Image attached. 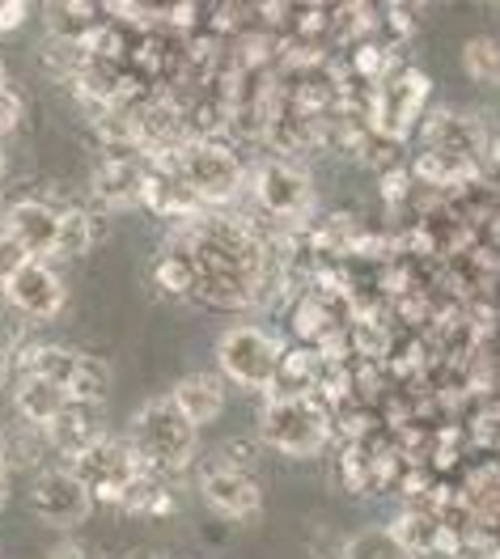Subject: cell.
<instances>
[{
	"label": "cell",
	"mask_w": 500,
	"mask_h": 559,
	"mask_svg": "<svg viewBox=\"0 0 500 559\" xmlns=\"http://www.w3.org/2000/svg\"><path fill=\"white\" fill-rule=\"evenodd\" d=\"M175 170L204 200V209H234L247 187L242 153L225 140H187L175 153Z\"/></svg>",
	"instance_id": "cell-5"
},
{
	"label": "cell",
	"mask_w": 500,
	"mask_h": 559,
	"mask_svg": "<svg viewBox=\"0 0 500 559\" xmlns=\"http://www.w3.org/2000/svg\"><path fill=\"white\" fill-rule=\"evenodd\" d=\"M64 466H72V475L90 488L94 504H107L115 513H123L132 488L148 475L144 462L136 457V450H132V441H128V437H110V432L98 445H90L85 454H76L72 462H64Z\"/></svg>",
	"instance_id": "cell-6"
},
{
	"label": "cell",
	"mask_w": 500,
	"mask_h": 559,
	"mask_svg": "<svg viewBox=\"0 0 500 559\" xmlns=\"http://www.w3.org/2000/svg\"><path fill=\"white\" fill-rule=\"evenodd\" d=\"M13 373L17 378H43L60 385L72 403H103L110 385V365L90 352L64 348V344H26L13 352Z\"/></svg>",
	"instance_id": "cell-3"
},
{
	"label": "cell",
	"mask_w": 500,
	"mask_h": 559,
	"mask_svg": "<svg viewBox=\"0 0 500 559\" xmlns=\"http://www.w3.org/2000/svg\"><path fill=\"white\" fill-rule=\"evenodd\" d=\"M26 22H31V4H22V0H4L0 4V38L22 31Z\"/></svg>",
	"instance_id": "cell-31"
},
{
	"label": "cell",
	"mask_w": 500,
	"mask_h": 559,
	"mask_svg": "<svg viewBox=\"0 0 500 559\" xmlns=\"http://www.w3.org/2000/svg\"><path fill=\"white\" fill-rule=\"evenodd\" d=\"M144 175H148V157L144 153H103L94 162V175H90L94 209L103 212L141 209Z\"/></svg>",
	"instance_id": "cell-13"
},
{
	"label": "cell",
	"mask_w": 500,
	"mask_h": 559,
	"mask_svg": "<svg viewBox=\"0 0 500 559\" xmlns=\"http://www.w3.org/2000/svg\"><path fill=\"white\" fill-rule=\"evenodd\" d=\"M47 559H94V551H90V543L64 538V543H56V547L47 551Z\"/></svg>",
	"instance_id": "cell-32"
},
{
	"label": "cell",
	"mask_w": 500,
	"mask_h": 559,
	"mask_svg": "<svg viewBox=\"0 0 500 559\" xmlns=\"http://www.w3.org/2000/svg\"><path fill=\"white\" fill-rule=\"evenodd\" d=\"M195 479H200L204 504L213 509L221 522L250 525L263 518V488H259V479H254L250 471H238V466H229L225 457L213 454L200 462Z\"/></svg>",
	"instance_id": "cell-9"
},
{
	"label": "cell",
	"mask_w": 500,
	"mask_h": 559,
	"mask_svg": "<svg viewBox=\"0 0 500 559\" xmlns=\"http://www.w3.org/2000/svg\"><path fill=\"white\" fill-rule=\"evenodd\" d=\"M0 293H4V306L26 322H51V318H60L64 301H69V288H64L60 272L43 259H31Z\"/></svg>",
	"instance_id": "cell-12"
},
{
	"label": "cell",
	"mask_w": 500,
	"mask_h": 559,
	"mask_svg": "<svg viewBox=\"0 0 500 559\" xmlns=\"http://www.w3.org/2000/svg\"><path fill=\"white\" fill-rule=\"evenodd\" d=\"M175 399H179V407L191 416V424L195 428H209V424H216L221 419V412H225V378L221 373H213V369H195V373H187V378H179V385L170 390Z\"/></svg>",
	"instance_id": "cell-15"
},
{
	"label": "cell",
	"mask_w": 500,
	"mask_h": 559,
	"mask_svg": "<svg viewBox=\"0 0 500 559\" xmlns=\"http://www.w3.org/2000/svg\"><path fill=\"white\" fill-rule=\"evenodd\" d=\"M43 17H47V31L56 43H85L107 22V13L98 4H81V0L76 4H51Z\"/></svg>",
	"instance_id": "cell-22"
},
{
	"label": "cell",
	"mask_w": 500,
	"mask_h": 559,
	"mask_svg": "<svg viewBox=\"0 0 500 559\" xmlns=\"http://www.w3.org/2000/svg\"><path fill=\"white\" fill-rule=\"evenodd\" d=\"M340 559H416V556L394 538L386 525H369V530H360V534H353L344 543Z\"/></svg>",
	"instance_id": "cell-25"
},
{
	"label": "cell",
	"mask_w": 500,
	"mask_h": 559,
	"mask_svg": "<svg viewBox=\"0 0 500 559\" xmlns=\"http://www.w3.org/2000/svg\"><path fill=\"white\" fill-rule=\"evenodd\" d=\"M412 187H416L412 166H394L386 175H378V195H382L386 209H403V204L412 200Z\"/></svg>",
	"instance_id": "cell-27"
},
{
	"label": "cell",
	"mask_w": 500,
	"mask_h": 559,
	"mask_svg": "<svg viewBox=\"0 0 500 559\" xmlns=\"http://www.w3.org/2000/svg\"><path fill=\"white\" fill-rule=\"evenodd\" d=\"M340 326H348V322L335 310V301H326L319 293H306V297L293 301V335H297V344L319 348L322 340L335 335Z\"/></svg>",
	"instance_id": "cell-19"
},
{
	"label": "cell",
	"mask_w": 500,
	"mask_h": 559,
	"mask_svg": "<svg viewBox=\"0 0 500 559\" xmlns=\"http://www.w3.org/2000/svg\"><path fill=\"white\" fill-rule=\"evenodd\" d=\"M69 403L72 399L60 385L43 382V378H17L13 382V412H17L22 424H31V428H51Z\"/></svg>",
	"instance_id": "cell-17"
},
{
	"label": "cell",
	"mask_w": 500,
	"mask_h": 559,
	"mask_svg": "<svg viewBox=\"0 0 500 559\" xmlns=\"http://www.w3.org/2000/svg\"><path fill=\"white\" fill-rule=\"evenodd\" d=\"M463 69L479 85H500V38L475 35L463 43Z\"/></svg>",
	"instance_id": "cell-26"
},
{
	"label": "cell",
	"mask_w": 500,
	"mask_h": 559,
	"mask_svg": "<svg viewBox=\"0 0 500 559\" xmlns=\"http://www.w3.org/2000/svg\"><path fill=\"white\" fill-rule=\"evenodd\" d=\"M263 450H267V445H263L259 437H242V432H238V437H229V441L216 450V457H225L229 466H238V471H250V475H254V466H259Z\"/></svg>",
	"instance_id": "cell-28"
},
{
	"label": "cell",
	"mask_w": 500,
	"mask_h": 559,
	"mask_svg": "<svg viewBox=\"0 0 500 559\" xmlns=\"http://www.w3.org/2000/svg\"><path fill=\"white\" fill-rule=\"evenodd\" d=\"M43 432H47V445H51V454L60 457V462H72L76 454H85L90 445H98L107 437L103 416H98L94 403H69L60 412V419L51 428H43Z\"/></svg>",
	"instance_id": "cell-14"
},
{
	"label": "cell",
	"mask_w": 500,
	"mask_h": 559,
	"mask_svg": "<svg viewBox=\"0 0 500 559\" xmlns=\"http://www.w3.org/2000/svg\"><path fill=\"white\" fill-rule=\"evenodd\" d=\"M4 90H13V81H9V69H4V60H0V94Z\"/></svg>",
	"instance_id": "cell-36"
},
{
	"label": "cell",
	"mask_w": 500,
	"mask_h": 559,
	"mask_svg": "<svg viewBox=\"0 0 500 559\" xmlns=\"http://www.w3.org/2000/svg\"><path fill=\"white\" fill-rule=\"evenodd\" d=\"M382 35V13L378 9H369V4H340V9H331V43H340V47H360V43H369V38Z\"/></svg>",
	"instance_id": "cell-23"
},
{
	"label": "cell",
	"mask_w": 500,
	"mask_h": 559,
	"mask_svg": "<svg viewBox=\"0 0 500 559\" xmlns=\"http://www.w3.org/2000/svg\"><path fill=\"white\" fill-rule=\"evenodd\" d=\"M250 195H254V209L272 225H306L314 216V200H319L310 170L288 157H267L250 175Z\"/></svg>",
	"instance_id": "cell-7"
},
{
	"label": "cell",
	"mask_w": 500,
	"mask_h": 559,
	"mask_svg": "<svg viewBox=\"0 0 500 559\" xmlns=\"http://www.w3.org/2000/svg\"><path fill=\"white\" fill-rule=\"evenodd\" d=\"M429 94L432 81L420 69L394 72L391 81L378 85V98H373V110H369V128L391 144H407L412 132H420L425 115H429Z\"/></svg>",
	"instance_id": "cell-8"
},
{
	"label": "cell",
	"mask_w": 500,
	"mask_h": 559,
	"mask_svg": "<svg viewBox=\"0 0 500 559\" xmlns=\"http://www.w3.org/2000/svg\"><path fill=\"white\" fill-rule=\"evenodd\" d=\"M13 178V153H9V144H0V187Z\"/></svg>",
	"instance_id": "cell-34"
},
{
	"label": "cell",
	"mask_w": 500,
	"mask_h": 559,
	"mask_svg": "<svg viewBox=\"0 0 500 559\" xmlns=\"http://www.w3.org/2000/svg\"><path fill=\"white\" fill-rule=\"evenodd\" d=\"M60 259H81L90 254L94 246L103 242L107 234V212L103 209H85V204H64L60 209Z\"/></svg>",
	"instance_id": "cell-18"
},
{
	"label": "cell",
	"mask_w": 500,
	"mask_h": 559,
	"mask_svg": "<svg viewBox=\"0 0 500 559\" xmlns=\"http://www.w3.org/2000/svg\"><path fill=\"white\" fill-rule=\"evenodd\" d=\"M285 340L259 322H238L229 326L221 340H216V365H221V378L234 382L238 390L250 394H272L276 385V369L285 360Z\"/></svg>",
	"instance_id": "cell-4"
},
{
	"label": "cell",
	"mask_w": 500,
	"mask_h": 559,
	"mask_svg": "<svg viewBox=\"0 0 500 559\" xmlns=\"http://www.w3.org/2000/svg\"><path fill=\"white\" fill-rule=\"evenodd\" d=\"M9 382H17V373H13V352L0 344V390Z\"/></svg>",
	"instance_id": "cell-33"
},
{
	"label": "cell",
	"mask_w": 500,
	"mask_h": 559,
	"mask_svg": "<svg viewBox=\"0 0 500 559\" xmlns=\"http://www.w3.org/2000/svg\"><path fill=\"white\" fill-rule=\"evenodd\" d=\"M259 441L285 457H319L335 445V416L314 394H306V399H263Z\"/></svg>",
	"instance_id": "cell-2"
},
{
	"label": "cell",
	"mask_w": 500,
	"mask_h": 559,
	"mask_svg": "<svg viewBox=\"0 0 500 559\" xmlns=\"http://www.w3.org/2000/svg\"><path fill=\"white\" fill-rule=\"evenodd\" d=\"M69 200H51V195H22V200H13L4 216H0V229L9 234V238H17V242L26 246V254L31 259H43V263H51V259H60V209H64Z\"/></svg>",
	"instance_id": "cell-11"
},
{
	"label": "cell",
	"mask_w": 500,
	"mask_h": 559,
	"mask_svg": "<svg viewBox=\"0 0 500 559\" xmlns=\"http://www.w3.org/2000/svg\"><path fill=\"white\" fill-rule=\"evenodd\" d=\"M148 276H153V288L166 293V297H191L195 288V254L182 250V246H162L148 263Z\"/></svg>",
	"instance_id": "cell-20"
},
{
	"label": "cell",
	"mask_w": 500,
	"mask_h": 559,
	"mask_svg": "<svg viewBox=\"0 0 500 559\" xmlns=\"http://www.w3.org/2000/svg\"><path fill=\"white\" fill-rule=\"evenodd\" d=\"M179 509V496L170 488V479H157V475H144L141 484L132 488L128 504H123V518H144V522H162V518H175Z\"/></svg>",
	"instance_id": "cell-24"
},
{
	"label": "cell",
	"mask_w": 500,
	"mask_h": 559,
	"mask_svg": "<svg viewBox=\"0 0 500 559\" xmlns=\"http://www.w3.org/2000/svg\"><path fill=\"white\" fill-rule=\"evenodd\" d=\"M31 263V254H26V246L17 242V238H9L4 229H0V288L9 284V280L17 276L22 267Z\"/></svg>",
	"instance_id": "cell-30"
},
{
	"label": "cell",
	"mask_w": 500,
	"mask_h": 559,
	"mask_svg": "<svg viewBox=\"0 0 500 559\" xmlns=\"http://www.w3.org/2000/svg\"><path fill=\"white\" fill-rule=\"evenodd\" d=\"M322 373H326V360H322L319 348H310V344H288L285 360H281V369H276V385H272L267 399H306V394L319 390Z\"/></svg>",
	"instance_id": "cell-16"
},
{
	"label": "cell",
	"mask_w": 500,
	"mask_h": 559,
	"mask_svg": "<svg viewBox=\"0 0 500 559\" xmlns=\"http://www.w3.org/2000/svg\"><path fill=\"white\" fill-rule=\"evenodd\" d=\"M128 441H132V450H136L148 475L175 479L195 462L200 428L191 424V416L182 412L175 394H153L128 424Z\"/></svg>",
	"instance_id": "cell-1"
},
{
	"label": "cell",
	"mask_w": 500,
	"mask_h": 559,
	"mask_svg": "<svg viewBox=\"0 0 500 559\" xmlns=\"http://www.w3.org/2000/svg\"><path fill=\"white\" fill-rule=\"evenodd\" d=\"M441 522L445 518H437V513H425V509H412V504H403V513H394V522L386 525L394 538L412 551V556H437V543H441Z\"/></svg>",
	"instance_id": "cell-21"
},
{
	"label": "cell",
	"mask_w": 500,
	"mask_h": 559,
	"mask_svg": "<svg viewBox=\"0 0 500 559\" xmlns=\"http://www.w3.org/2000/svg\"><path fill=\"white\" fill-rule=\"evenodd\" d=\"M26 123V94L22 90H4L0 94V144Z\"/></svg>",
	"instance_id": "cell-29"
},
{
	"label": "cell",
	"mask_w": 500,
	"mask_h": 559,
	"mask_svg": "<svg viewBox=\"0 0 500 559\" xmlns=\"http://www.w3.org/2000/svg\"><path fill=\"white\" fill-rule=\"evenodd\" d=\"M31 509H35V518L43 525L69 534V530L90 522L94 496L72 475V466L60 462V466H47L43 475H35V484H31Z\"/></svg>",
	"instance_id": "cell-10"
},
{
	"label": "cell",
	"mask_w": 500,
	"mask_h": 559,
	"mask_svg": "<svg viewBox=\"0 0 500 559\" xmlns=\"http://www.w3.org/2000/svg\"><path fill=\"white\" fill-rule=\"evenodd\" d=\"M9 504V466L0 462V509Z\"/></svg>",
	"instance_id": "cell-35"
}]
</instances>
